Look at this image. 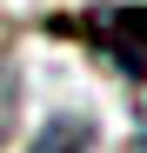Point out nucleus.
<instances>
[{
	"label": "nucleus",
	"mask_w": 147,
	"mask_h": 153,
	"mask_svg": "<svg viewBox=\"0 0 147 153\" xmlns=\"http://www.w3.org/2000/svg\"><path fill=\"white\" fill-rule=\"evenodd\" d=\"M47 33L80 40L87 53H100L120 73V80L147 87V7H140V0H100V7L60 13V20H47Z\"/></svg>",
	"instance_id": "obj_1"
},
{
	"label": "nucleus",
	"mask_w": 147,
	"mask_h": 153,
	"mask_svg": "<svg viewBox=\"0 0 147 153\" xmlns=\"http://www.w3.org/2000/svg\"><path fill=\"white\" fill-rule=\"evenodd\" d=\"M27 153H94V120H87V113H54V120L34 133Z\"/></svg>",
	"instance_id": "obj_2"
},
{
	"label": "nucleus",
	"mask_w": 147,
	"mask_h": 153,
	"mask_svg": "<svg viewBox=\"0 0 147 153\" xmlns=\"http://www.w3.org/2000/svg\"><path fill=\"white\" fill-rule=\"evenodd\" d=\"M14 126H20V67L7 53V40H0V146L14 140Z\"/></svg>",
	"instance_id": "obj_3"
},
{
	"label": "nucleus",
	"mask_w": 147,
	"mask_h": 153,
	"mask_svg": "<svg viewBox=\"0 0 147 153\" xmlns=\"http://www.w3.org/2000/svg\"><path fill=\"white\" fill-rule=\"evenodd\" d=\"M134 153H147V140H134Z\"/></svg>",
	"instance_id": "obj_4"
}]
</instances>
